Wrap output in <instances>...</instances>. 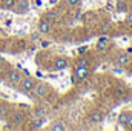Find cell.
I'll return each mask as SVG.
<instances>
[{
  "instance_id": "cell-1",
  "label": "cell",
  "mask_w": 132,
  "mask_h": 131,
  "mask_svg": "<svg viewBox=\"0 0 132 131\" xmlns=\"http://www.w3.org/2000/svg\"><path fill=\"white\" fill-rule=\"evenodd\" d=\"M34 86H35V80H34L32 77H23L19 82V88L23 93H31V91H34Z\"/></svg>"
},
{
  "instance_id": "cell-2",
  "label": "cell",
  "mask_w": 132,
  "mask_h": 131,
  "mask_svg": "<svg viewBox=\"0 0 132 131\" xmlns=\"http://www.w3.org/2000/svg\"><path fill=\"white\" fill-rule=\"evenodd\" d=\"M88 66H86V60H78V63H77V68H75V77H77V80H81V79H85L86 76H88Z\"/></svg>"
},
{
  "instance_id": "cell-3",
  "label": "cell",
  "mask_w": 132,
  "mask_h": 131,
  "mask_svg": "<svg viewBox=\"0 0 132 131\" xmlns=\"http://www.w3.org/2000/svg\"><path fill=\"white\" fill-rule=\"evenodd\" d=\"M34 93H35L37 97H45V96H48V93H49V85L45 83V82H38V83H35V86H34Z\"/></svg>"
},
{
  "instance_id": "cell-4",
  "label": "cell",
  "mask_w": 132,
  "mask_h": 131,
  "mask_svg": "<svg viewBox=\"0 0 132 131\" xmlns=\"http://www.w3.org/2000/svg\"><path fill=\"white\" fill-rule=\"evenodd\" d=\"M14 6H15L17 14H26L29 11V2L28 0H17Z\"/></svg>"
},
{
  "instance_id": "cell-5",
  "label": "cell",
  "mask_w": 132,
  "mask_h": 131,
  "mask_svg": "<svg viewBox=\"0 0 132 131\" xmlns=\"http://www.w3.org/2000/svg\"><path fill=\"white\" fill-rule=\"evenodd\" d=\"M6 79H8V82L9 83H12V85H17L19 82H20V79H22V74L19 72V71H9L8 72V76H6Z\"/></svg>"
},
{
  "instance_id": "cell-6",
  "label": "cell",
  "mask_w": 132,
  "mask_h": 131,
  "mask_svg": "<svg viewBox=\"0 0 132 131\" xmlns=\"http://www.w3.org/2000/svg\"><path fill=\"white\" fill-rule=\"evenodd\" d=\"M68 65H69V62H68V59H65V57H57L54 60V69H57V71L66 69Z\"/></svg>"
},
{
  "instance_id": "cell-7",
  "label": "cell",
  "mask_w": 132,
  "mask_h": 131,
  "mask_svg": "<svg viewBox=\"0 0 132 131\" xmlns=\"http://www.w3.org/2000/svg\"><path fill=\"white\" fill-rule=\"evenodd\" d=\"M23 119H25V116H23L22 111H12V114H11V123L20 125V123H23Z\"/></svg>"
},
{
  "instance_id": "cell-8",
  "label": "cell",
  "mask_w": 132,
  "mask_h": 131,
  "mask_svg": "<svg viewBox=\"0 0 132 131\" xmlns=\"http://www.w3.org/2000/svg\"><path fill=\"white\" fill-rule=\"evenodd\" d=\"M38 31L42 34H48L51 31V22L46 20V19H42V20L38 22Z\"/></svg>"
},
{
  "instance_id": "cell-9",
  "label": "cell",
  "mask_w": 132,
  "mask_h": 131,
  "mask_svg": "<svg viewBox=\"0 0 132 131\" xmlns=\"http://www.w3.org/2000/svg\"><path fill=\"white\" fill-rule=\"evenodd\" d=\"M108 46H109V39L108 37H100L98 40H97V43H95V48L98 51H106Z\"/></svg>"
},
{
  "instance_id": "cell-10",
  "label": "cell",
  "mask_w": 132,
  "mask_h": 131,
  "mask_svg": "<svg viewBox=\"0 0 132 131\" xmlns=\"http://www.w3.org/2000/svg\"><path fill=\"white\" fill-rule=\"evenodd\" d=\"M45 117H35L32 122H31V130H40V128H43V125H45Z\"/></svg>"
},
{
  "instance_id": "cell-11",
  "label": "cell",
  "mask_w": 132,
  "mask_h": 131,
  "mask_svg": "<svg viewBox=\"0 0 132 131\" xmlns=\"http://www.w3.org/2000/svg\"><path fill=\"white\" fill-rule=\"evenodd\" d=\"M103 120V114L100 113V111H94L92 114H91V122L92 123H100Z\"/></svg>"
},
{
  "instance_id": "cell-12",
  "label": "cell",
  "mask_w": 132,
  "mask_h": 131,
  "mask_svg": "<svg viewBox=\"0 0 132 131\" xmlns=\"http://www.w3.org/2000/svg\"><path fill=\"white\" fill-rule=\"evenodd\" d=\"M66 127L62 123V122H54L51 127H49V131H65Z\"/></svg>"
},
{
  "instance_id": "cell-13",
  "label": "cell",
  "mask_w": 132,
  "mask_h": 131,
  "mask_svg": "<svg viewBox=\"0 0 132 131\" xmlns=\"http://www.w3.org/2000/svg\"><path fill=\"white\" fill-rule=\"evenodd\" d=\"M117 63H118V65H128V63H129L128 54H120V56L117 57Z\"/></svg>"
},
{
  "instance_id": "cell-14",
  "label": "cell",
  "mask_w": 132,
  "mask_h": 131,
  "mask_svg": "<svg viewBox=\"0 0 132 131\" xmlns=\"http://www.w3.org/2000/svg\"><path fill=\"white\" fill-rule=\"evenodd\" d=\"M115 3H117V11H118V12H126V11H128V6H126V3H125V2L117 0Z\"/></svg>"
},
{
  "instance_id": "cell-15",
  "label": "cell",
  "mask_w": 132,
  "mask_h": 131,
  "mask_svg": "<svg viewBox=\"0 0 132 131\" xmlns=\"http://www.w3.org/2000/svg\"><path fill=\"white\" fill-rule=\"evenodd\" d=\"M14 5H15V0H2V6L6 8V9L14 8Z\"/></svg>"
},
{
  "instance_id": "cell-16",
  "label": "cell",
  "mask_w": 132,
  "mask_h": 131,
  "mask_svg": "<svg viewBox=\"0 0 132 131\" xmlns=\"http://www.w3.org/2000/svg\"><path fill=\"white\" fill-rule=\"evenodd\" d=\"M128 114H129V113L123 111V113L118 116V123H120V125H125V123H126V120H128Z\"/></svg>"
},
{
  "instance_id": "cell-17",
  "label": "cell",
  "mask_w": 132,
  "mask_h": 131,
  "mask_svg": "<svg viewBox=\"0 0 132 131\" xmlns=\"http://www.w3.org/2000/svg\"><path fill=\"white\" fill-rule=\"evenodd\" d=\"M45 19H46V20H49V22H52V20H57V14H55L54 11H49V12L45 16Z\"/></svg>"
},
{
  "instance_id": "cell-18",
  "label": "cell",
  "mask_w": 132,
  "mask_h": 131,
  "mask_svg": "<svg viewBox=\"0 0 132 131\" xmlns=\"http://www.w3.org/2000/svg\"><path fill=\"white\" fill-rule=\"evenodd\" d=\"M34 116H35V117H45V110H43V108H37V110L34 111Z\"/></svg>"
},
{
  "instance_id": "cell-19",
  "label": "cell",
  "mask_w": 132,
  "mask_h": 131,
  "mask_svg": "<svg viewBox=\"0 0 132 131\" xmlns=\"http://www.w3.org/2000/svg\"><path fill=\"white\" fill-rule=\"evenodd\" d=\"M125 127H128V128H132V114H128V120H126Z\"/></svg>"
},
{
  "instance_id": "cell-20",
  "label": "cell",
  "mask_w": 132,
  "mask_h": 131,
  "mask_svg": "<svg viewBox=\"0 0 132 131\" xmlns=\"http://www.w3.org/2000/svg\"><path fill=\"white\" fill-rule=\"evenodd\" d=\"M66 3H68L69 6H77V5L80 3V0H66Z\"/></svg>"
},
{
  "instance_id": "cell-21",
  "label": "cell",
  "mask_w": 132,
  "mask_h": 131,
  "mask_svg": "<svg viewBox=\"0 0 132 131\" xmlns=\"http://www.w3.org/2000/svg\"><path fill=\"white\" fill-rule=\"evenodd\" d=\"M126 23H128V25H132V11L126 14Z\"/></svg>"
},
{
  "instance_id": "cell-22",
  "label": "cell",
  "mask_w": 132,
  "mask_h": 131,
  "mask_svg": "<svg viewBox=\"0 0 132 131\" xmlns=\"http://www.w3.org/2000/svg\"><path fill=\"white\" fill-rule=\"evenodd\" d=\"M106 31H109V25H108V23H103V26H101V33H106Z\"/></svg>"
},
{
  "instance_id": "cell-23",
  "label": "cell",
  "mask_w": 132,
  "mask_h": 131,
  "mask_svg": "<svg viewBox=\"0 0 132 131\" xmlns=\"http://www.w3.org/2000/svg\"><path fill=\"white\" fill-rule=\"evenodd\" d=\"M125 91H126V88H125L123 85H120V86H117V93H118V94H120V93H125Z\"/></svg>"
},
{
  "instance_id": "cell-24",
  "label": "cell",
  "mask_w": 132,
  "mask_h": 131,
  "mask_svg": "<svg viewBox=\"0 0 132 131\" xmlns=\"http://www.w3.org/2000/svg\"><path fill=\"white\" fill-rule=\"evenodd\" d=\"M5 25H6V26H11V25H12V20H11V19L5 20Z\"/></svg>"
},
{
  "instance_id": "cell-25",
  "label": "cell",
  "mask_w": 132,
  "mask_h": 131,
  "mask_svg": "<svg viewBox=\"0 0 132 131\" xmlns=\"http://www.w3.org/2000/svg\"><path fill=\"white\" fill-rule=\"evenodd\" d=\"M86 51V46H81V48H78V53H85Z\"/></svg>"
},
{
  "instance_id": "cell-26",
  "label": "cell",
  "mask_w": 132,
  "mask_h": 131,
  "mask_svg": "<svg viewBox=\"0 0 132 131\" xmlns=\"http://www.w3.org/2000/svg\"><path fill=\"white\" fill-rule=\"evenodd\" d=\"M131 53H132V46L131 48H128V54H131Z\"/></svg>"
},
{
  "instance_id": "cell-27",
  "label": "cell",
  "mask_w": 132,
  "mask_h": 131,
  "mask_svg": "<svg viewBox=\"0 0 132 131\" xmlns=\"http://www.w3.org/2000/svg\"><path fill=\"white\" fill-rule=\"evenodd\" d=\"M109 2H114V3H115V2H117V0H109Z\"/></svg>"
}]
</instances>
